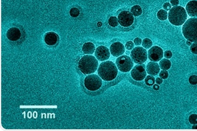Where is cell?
I'll list each match as a JSON object with an SVG mask.
<instances>
[{
    "label": "cell",
    "mask_w": 197,
    "mask_h": 131,
    "mask_svg": "<svg viewBox=\"0 0 197 131\" xmlns=\"http://www.w3.org/2000/svg\"><path fill=\"white\" fill-rule=\"evenodd\" d=\"M78 67L84 74L89 75L94 73L97 70L98 61L92 55H84L79 60Z\"/></svg>",
    "instance_id": "obj_3"
},
{
    "label": "cell",
    "mask_w": 197,
    "mask_h": 131,
    "mask_svg": "<svg viewBox=\"0 0 197 131\" xmlns=\"http://www.w3.org/2000/svg\"><path fill=\"white\" fill-rule=\"evenodd\" d=\"M189 122L190 124L193 125L197 124V114H191L189 117Z\"/></svg>",
    "instance_id": "obj_25"
},
{
    "label": "cell",
    "mask_w": 197,
    "mask_h": 131,
    "mask_svg": "<svg viewBox=\"0 0 197 131\" xmlns=\"http://www.w3.org/2000/svg\"><path fill=\"white\" fill-rule=\"evenodd\" d=\"M157 18H158V19L161 20V21H165L167 19L168 17V14L166 10H164V9H160L157 14Z\"/></svg>",
    "instance_id": "obj_20"
},
{
    "label": "cell",
    "mask_w": 197,
    "mask_h": 131,
    "mask_svg": "<svg viewBox=\"0 0 197 131\" xmlns=\"http://www.w3.org/2000/svg\"><path fill=\"white\" fill-rule=\"evenodd\" d=\"M142 47H144L145 49H150V47H151V46L153 45V42L150 39H149L148 38H145L142 40Z\"/></svg>",
    "instance_id": "obj_21"
},
{
    "label": "cell",
    "mask_w": 197,
    "mask_h": 131,
    "mask_svg": "<svg viewBox=\"0 0 197 131\" xmlns=\"http://www.w3.org/2000/svg\"><path fill=\"white\" fill-rule=\"evenodd\" d=\"M7 37L9 40L16 42L20 39L21 37V32L17 27H11L7 31Z\"/></svg>",
    "instance_id": "obj_13"
},
{
    "label": "cell",
    "mask_w": 197,
    "mask_h": 131,
    "mask_svg": "<svg viewBox=\"0 0 197 131\" xmlns=\"http://www.w3.org/2000/svg\"><path fill=\"white\" fill-rule=\"evenodd\" d=\"M132 14L134 16H139L141 15L142 14V9L141 8L140 6V5H134L133 6L132 8H131V10H130Z\"/></svg>",
    "instance_id": "obj_19"
},
{
    "label": "cell",
    "mask_w": 197,
    "mask_h": 131,
    "mask_svg": "<svg viewBox=\"0 0 197 131\" xmlns=\"http://www.w3.org/2000/svg\"><path fill=\"white\" fill-rule=\"evenodd\" d=\"M193 129H197V125H194L193 127Z\"/></svg>",
    "instance_id": "obj_37"
},
{
    "label": "cell",
    "mask_w": 197,
    "mask_h": 131,
    "mask_svg": "<svg viewBox=\"0 0 197 131\" xmlns=\"http://www.w3.org/2000/svg\"><path fill=\"white\" fill-rule=\"evenodd\" d=\"M148 57L151 61H160L163 57V50L158 46H154L149 50Z\"/></svg>",
    "instance_id": "obj_10"
},
{
    "label": "cell",
    "mask_w": 197,
    "mask_h": 131,
    "mask_svg": "<svg viewBox=\"0 0 197 131\" xmlns=\"http://www.w3.org/2000/svg\"><path fill=\"white\" fill-rule=\"evenodd\" d=\"M191 52L194 54H197V42L191 44L190 47Z\"/></svg>",
    "instance_id": "obj_28"
},
{
    "label": "cell",
    "mask_w": 197,
    "mask_h": 131,
    "mask_svg": "<svg viewBox=\"0 0 197 131\" xmlns=\"http://www.w3.org/2000/svg\"><path fill=\"white\" fill-rule=\"evenodd\" d=\"M59 36L53 31L47 33L45 36V42L48 46H54L59 41Z\"/></svg>",
    "instance_id": "obj_15"
},
{
    "label": "cell",
    "mask_w": 197,
    "mask_h": 131,
    "mask_svg": "<svg viewBox=\"0 0 197 131\" xmlns=\"http://www.w3.org/2000/svg\"><path fill=\"white\" fill-rule=\"evenodd\" d=\"M171 4L173 6H176L178 5L179 4V1L178 0H170Z\"/></svg>",
    "instance_id": "obj_33"
},
{
    "label": "cell",
    "mask_w": 197,
    "mask_h": 131,
    "mask_svg": "<svg viewBox=\"0 0 197 131\" xmlns=\"http://www.w3.org/2000/svg\"><path fill=\"white\" fill-rule=\"evenodd\" d=\"M126 48L128 50H132L134 48V43L132 42H131V41L127 42L126 43Z\"/></svg>",
    "instance_id": "obj_29"
},
{
    "label": "cell",
    "mask_w": 197,
    "mask_h": 131,
    "mask_svg": "<svg viewBox=\"0 0 197 131\" xmlns=\"http://www.w3.org/2000/svg\"><path fill=\"white\" fill-rule=\"evenodd\" d=\"M116 64L119 71L122 72H129L133 67L132 59L127 55H121L119 57L116 59Z\"/></svg>",
    "instance_id": "obj_6"
},
{
    "label": "cell",
    "mask_w": 197,
    "mask_h": 131,
    "mask_svg": "<svg viewBox=\"0 0 197 131\" xmlns=\"http://www.w3.org/2000/svg\"><path fill=\"white\" fill-rule=\"evenodd\" d=\"M146 71L150 75H157L160 71V65L157 62H150L146 66Z\"/></svg>",
    "instance_id": "obj_16"
},
{
    "label": "cell",
    "mask_w": 197,
    "mask_h": 131,
    "mask_svg": "<svg viewBox=\"0 0 197 131\" xmlns=\"http://www.w3.org/2000/svg\"><path fill=\"white\" fill-rule=\"evenodd\" d=\"M187 44L188 45V46H191V42L188 40V41L187 42Z\"/></svg>",
    "instance_id": "obj_36"
},
{
    "label": "cell",
    "mask_w": 197,
    "mask_h": 131,
    "mask_svg": "<svg viewBox=\"0 0 197 131\" xmlns=\"http://www.w3.org/2000/svg\"><path fill=\"white\" fill-rule=\"evenodd\" d=\"M172 56V52L169 50H167V51H166L164 52V57L166 58H171Z\"/></svg>",
    "instance_id": "obj_30"
},
{
    "label": "cell",
    "mask_w": 197,
    "mask_h": 131,
    "mask_svg": "<svg viewBox=\"0 0 197 131\" xmlns=\"http://www.w3.org/2000/svg\"><path fill=\"white\" fill-rule=\"evenodd\" d=\"M182 31L184 37L191 42H197V18L188 19L183 25Z\"/></svg>",
    "instance_id": "obj_4"
},
{
    "label": "cell",
    "mask_w": 197,
    "mask_h": 131,
    "mask_svg": "<svg viewBox=\"0 0 197 131\" xmlns=\"http://www.w3.org/2000/svg\"><path fill=\"white\" fill-rule=\"evenodd\" d=\"M84 85L88 90L95 92L99 90L102 87V80L100 77L92 74L87 75L84 78Z\"/></svg>",
    "instance_id": "obj_5"
},
{
    "label": "cell",
    "mask_w": 197,
    "mask_h": 131,
    "mask_svg": "<svg viewBox=\"0 0 197 131\" xmlns=\"http://www.w3.org/2000/svg\"><path fill=\"white\" fill-rule=\"evenodd\" d=\"M163 8L165 10H170L171 8V5L169 2H166L163 5Z\"/></svg>",
    "instance_id": "obj_31"
},
{
    "label": "cell",
    "mask_w": 197,
    "mask_h": 131,
    "mask_svg": "<svg viewBox=\"0 0 197 131\" xmlns=\"http://www.w3.org/2000/svg\"><path fill=\"white\" fill-rule=\"evenodd\" d=\"M169 22L175 26H181L187 19L186 10L181 6H175L169 12Z\"/></svg>",
    "instance_id": "obj_2"
},
{
    "label": "cell",
    "mask_w": 197,
    "mask_h": 131,
    "mask_svg": "<svg viewBox=\"0 0 197 131\" xmlns=\"http://www.w3.org/2000/svg\"><path fill=\"white\" fill-rule=\"evenodd\" d=\"M131 57L135 63L142 64L147 59V52L144 48L137 47L132 50Z\"/></svg>",
    "instance_id": "obj_7"
},
{
    "label": "cell",
    "mask_w": 197,
    "mask_h": 131,
    "mask_svg": "<svg viewBox=\"0 0 197 131\" xmlns=\"http://www.w3.org/2000/svg\"><path fill=\"white\" fill-rule=\"evenodd\" d=\"M70 15L73 18H76L80 14V11L77 8H72L71 10H70Z\"/></svg>",
    "instance_id": "obj_24"
},
{
    "label": "cell",
    "mask_w": 197,
    "mask_h": 131,
    "mask_svg": "<svg viewBox=\"0 0 197 131\" xmlns=\"http://www.w3.org/2000/svg\"><path fill=\"white\" fill-rule=\"evenodd\" d=\"M147 72L145 71V65L140 64L135 66L131 71V77L136 81H141L146 77Z\"/></svg>",
    "instance_id": "obj_9"
},
{
    "label": "cell",
    "mask_w": 197,
    "mask_h": 131,
    "mask_svg": "<svg viewBox=\"0 0 197 131\" xmlns=\"http://www.w3.org/2000/svg\"><path fill=\"white\" fill-rule=\"evenodd\" d=\"M95 57L99 61H106L110 57V52L105 46H99L95 51Z\"/></svg>",
    "instance_id": "obj_11"
},
{
    "label": "cell",
    "mask_w": 197,
    "mask_h": 131,
    "mask_svg": "<svg viewBox=\"0 0 197 131\" xmlns=\"http://www.w3.org/2000/svg\"><path fill=\"white\" fill-rule=\"evenodd\" d=\"M153 89L155 90H158L160 89V86H159V85H158V84H154L153 86Z\"/></svg>",
    "instance_id": "obj_35"
},
{
    "label": "cell",
    "mask_w": 197,
    "mask_h": 131,
    "mask_svg": "<svg viewBox=\"0 0 197 131\" xmlns=\"http://www.w3.org/2000/svg\"><path fill=\"white\" fill-rule=\"evenodd\" d=\"M185 10L190 16L197 18V1L193 0L188 2L186 5Z\"/></svg>",
    "instance_id": "obj_14"
},
{
    "label": "cell",
    "mask_w": 197,
    "mask_h": 131,
    "mask_svg": "<svg viewBox=\"0 0 197 131\" xmlns=\"http://www.w3.org/2000/svg\"><path fill=\"white\" fill-rule=\"evenodd\" d=\"M160 67L163 70H168L171 66V63L168 59H163L160 61Z\"/></svg>",
    "instance_id": "obj_18"
},
{
    "label": "cell",
    "mask_w": 197,
    "mask_h": 131,
    "mask_svg": "<svg viewBox=\"0 0 197 131\" xmlns=\"http://www.w3.org/2000/svg\"><path fill=\"white\" fill-rule=\"evenodd\" d=\"M156 82L158 84H161L163 83V80L161 78H157L156 79Z\"/></svg>",
    "instance_id": "obj_34"
},
{
    "label": "cell",
    "mask_w": 197,
    "mask_h": 131,
    "mask_svg": "<svg viewBox=\"0 0 197 131\" xmlns=\"http://www.w3.org/2000/svg\"><path fill=\"white\" fill-rule=\"evenodd\" d=\"M95 46L93 43L91 42L85 43L82 47V51L84 54H92L95 52Z\"/></svg>",
    "instance_id": "obj_17"
},
{
    "label": "cell",
    "mask_w": 197,
    "mask_h": 131,
    "mask_svg": "<svg viewBox=\"0 0 197 131\" xmlns=\"http://www.w3.org/2000/svg\"><path fill=\"white\" fill-rule=\"evenodd\" d=\"M160 75V77L161 79H166L168 77H169V73L167 71H161L159 74Z\"/></svg>",
    "instance_id": "obj_27"
},
{
    "label": "cell",
    "mask_w": 197,
    "mask_h": 131,
    "mask_svg": "<svg viewBox=\"0 0 197 131\" xmlns=\"http://www.w3.org/2000/svg\"><path fill=\"white\" fill-rule=\"evenodd\" d=\"M156 80H155V78H154V77L152 76H147L145 79V83L149 86H153Z\"/></svg>",
    "instance_id": "obj_22"
},
{
    "label": "cell",
    "mask_w": 197,
    "mask_h": 131,
    "mask_svg": "<svg viewBox=\"0 0 197 131\" xmlns=\"http://www.w3.org/2000/svg\"><path fill=\"white\" fill-rule=\"evenodd\" d=\"M189 82L190 84L193 85H196L197 84V76L196 75H191L189 78Z\"/></svg>",
    "instance_id": "obj_26"
},
{
    "label": "cell",
    "mask_w": 197,
    "mask_h": 131,
    "mask_svg": "<svg viewBox=\"0 0 197 131\" xmlns=\"http://www.w3.org/2000/svg\"><path fill=\"white\" fill-rule=\"evenodd\" d=\"M110 51L114 57H119L125 52V48L121 43L115 42L110 46Z\"/></svg>",
    "instance_id": "obj_12"
},
{
    "label": "cell",
    "mask_w": 197,
    "mask_h": 131,
    "mask_svg": "<svg viewBox=\"0 0 197 131\" xmlns=\"http://www.w3.org/2000/svg\"><path fill=\"white\" fill-rule=\"evenodd\" d=\"M109 25L112 27H116L118 25V19L115 16H111L108 21Z\"/></svg>",
    "instance_id": "obj_23"
},
{
    "label": "cell",
    "mask_w": 197,
    "mask_h": 131,
    "mask_svg": "<svg viewBox=\"0 0 197 131\" xmlns=\"http://www.w3.org/2000/svg\"><path fill=\"white\" fill-rule=\"evenodd\" d=\"M97 72L101 79L109 82L117 77L118 70L114 63L112 61H105L100 64Z\"/></svg>",
    "instance_id": "obj_1"
},
{
    "label": "cell",
    "mask_w": 197,
    "mask_h": 131,
    "mask_svg": "<svg viewBox=\"0 0 197 131\" xmlns=\"http://www.w3.org/2000/svg\"><path fill=\"white\" fill-rule=\"evenodd\" d=\"M134 15L129 11H121L118 15V24L123 27H127L132 26L134 23Z\"/></svg>",
    "instance_id": "obj_8"
},
{
    "label": "cell",
    "mask_w": 197,
    "mask_h": 131,
    "mask_svg": "<svg viewBox=\"0 0 197 131\" xmlns=\"http://www.w3.org/2000/svg\"><path fill=\"white\" fill-rule=\"evenodd\" d=\"M134 43L135 44V45L136 46H140L141 44V39L140 38H139V37H137L134 39Z\"/></svg>",
    "instance_id": "obj_32"
}]
</instances>
